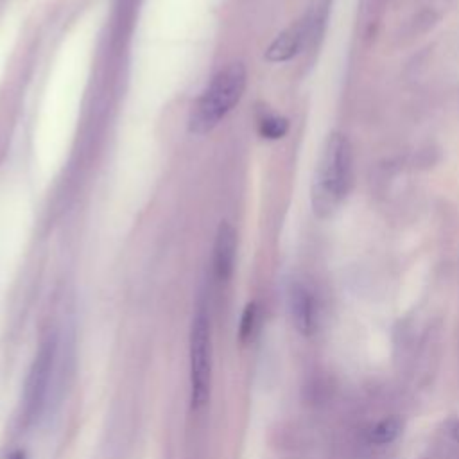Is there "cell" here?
<instances>
[{
	"mask_svg": "<svg viewBox=\"0 0 459 459\" xmlns=\"http://www.w3.org/2000/svg\"><path fill=\"white\" fill-rule=\"evenodd\" d=\"M402 429H403V421L400 416H387L371 429L369 437L377 445H389L402 434Z\"/></svg>",
	"mask_w": 459,
	"mask_h": 459,
	"instance_id": "obj_8",
	"label": "cell"
},
{
	"mask_svg": "<svg viewBox=\"0 0 459 459\" xmlns=\"http://www.w3.org/2000/svg\"><path fill=\"white\" fill-rule=\"evenodd\" d=\"M212 385V326L208 310H195L190 328V402L199 411L210 398Z\"/></svg>",
	"mask_w": 459,
	"mask_h": 459,
	"instance_id": "obj_3",
	"label": "cell"
},
{
	"mask_svg": "<svg viewBox=\"0 0 459 459\" xmlns=\"http://www.w3.org/2000/svg\"><path fill=\"white\" fill-rule=\"evenodd\" d=\"M9 459H27V457H25V454H23V452H14Z\"/></svg>",
	"mask_w": 459,
	"mask_h": 459,
	"instance_id": "obj_11",
	"label": "cell"
},
{
	"mask_svg": "<svg viewBox=\"0 0 459 459\" xmlns=\"http://www.w3.org/2000/svg\"><path fill=\"white\" fill-rule=\"evenodd\" d=\"M56 351H57L56 337H48L47 341L41 342V346L38 348V353L34 355V360L30 364L29 375L23 385V394H22V402H23L22 412L27 423L36 421V418L43 411L54 364H56Z\"/></svg>",
	"mask_w": 459,
	"mask_h": 459,
	"instance_id": "obj_4",
	"label": "cell"
},
{
	"mask_svg": "<svg viewBox=\"0 0 459 459\" xmlns=\"http://www.w3.org/2000/svg\"><path fill=\"white\" fill-rule=\"evenodd\" d=\"M255 323H256V305L247 303V307L242 312V319H240V332H238L240 341H246L251 335Z\"/></svg>",
	"mask_w": 459,
	"mask_h": 459,
	"instance_id": "obj_10",
	"label": "cell"
},
{
	"mask_svg": "<svg viewBox=\"0 0 459 459\" xmlns=\"http://www.w3.org/2000/svg\"><path fill=\"white\" fill-rule=\"evenodd\" d=\"M308 20L303 18L298 23L285 29L283 32H280L265 48V59L269 63H283L292 59L301 50L303 41L308 36Z\"/></svg>",
	"mask_w": 459,
	"mask_h": 459,
	"instance_id": "obj_5",
	"label": "cell"
},
{
	"mask_svg": "<svg viewBox=\"0 0 459 459\" xmlns=\"http://www.w3.org/2000/svg\"><path fill=\"white\" fill-rule=\"evenodd\" d=\"M289 305H290L292 321L298 332L305 335L312 333L316 326V303H314L312 292L305 285L294 283L290 289Z\"/></svg>",
	"mask_w": 459,
	"mask_h": 459,
	"instance_id": "obj_7",
	"label": "cell"
},
{
	"mask_svg": "<svg viewBox=\"0 0 459 459\" xmlns=\"http://www.w3.org/2000/svg\"><path fill=\"white\" fill-rule=\"evenodd\" d=\"M353 183V152L348 138L330 133L312 185V208L317 217H328L348 195Z\"/></svg>",
	"mask_w": 459,
	"mask_h": 459,
	"instance_id": "obj_1",
	"label": "cell"
},
{
	"mask_svg": "<svg viewBox=\"0 0 459 459\" xmlns=\"http://www.w3.org/2000/svg\"><path fill=\"white\" fill-rule=\"evenodd\" d=\"M258 131L267 140H278L285 136V133L289 131V120L278 115H267L260 120Z\"/></svg>",
	"mask_w": 459,
	"mask_h": 459,
	"instance_id": "obj_9",
	"label": "cell"
},
{
	"mask_svg": "<svg viewBox=\"0 0 459 459\" xmlns=\"http://www.w3.org/2000/svg\"><path fill=\"white\" fill-rule=\"evenodd\" d=\"M237 235L228 222H221L213 242V273L219 281H228L235 267Z\"/></svg>",
	"mask_w": 459,
	"mask_h": 459,
	"instance_id": "obj_6",
	"label": "cell"
},
{
	"mask_svg": "<svg viewBox=\"0 0 459 459\" xmlns=\"http://www.w3.org/2000/svg\"><path fill=\"white\" fill-rule=\"evenodd\" d=\"M246 68L242 63H231L217 72L192 106L188 117V131L192 134H206L233 109L246 90Z\"/></svg>",
	"mask_w": 459,
	"mask_h": 459,
	"instance_id": "obj_2",
	"label": "cell"
}]
</instances>
